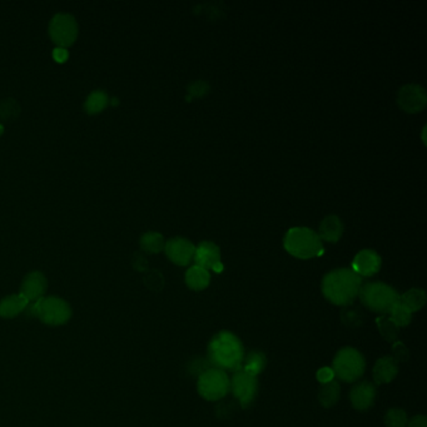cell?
I'll return each instance as SVG.
<instances>
[{
    "instance_id": "cell-10",
    "label": "cell",
    "mask_w": 427,
    "mask_h": 427,
    "mask_svg": "<svg viewBox=\"0 0 427 427\" xmlns=\"http://www.w3.org/2000/svg\"><path fill=\"white\" fill-rule=\"evenodd\" d=\"M427 103L426 92L421 86L407 84L398 91V104L406 113H419L425 110Z\"/></svg>"
},
{
    "instance_id": "cell-33",
    "label": "cell",
    "mask_w": 427,
    "mask_h": 427,
    "mask_svg": "<svg viewBox=\"0 0 427 427\" xmlns=\"http://www.w3.org/2000/svg\"><path fill=\"white\" fill-rule=\"evenodd\" d=\"M53 57L58 62V63H64L68 57H70V53L65 49V48H55L54 52H53Z\"/></svg>"
},
{
    "instance_id": "cell-16",
    "label": "cell",
    "mask_w": 427,
    "mask_h": 427,
    "mask_svg": "<svg viewBox=\"0 0 427 427\" xmlns=\"http://www.w3.org/2000/svg\"><path fill=\"white\" fill-rule=\"evenodd\" d=\"M398 374V362L393 356L379 358L374 367V379L377 385L390 383Z\"/></svg>"
},
{
    "instance_id": "cell-20",
    "label": "cell",
    "mask_w": 427,
    "mask_h": 427,
    "mask_svg": "<svg viewBox=\"0 0 427 427\" xmlns=\"http://www.w3.org/2000/svg\"><path fill=\"white\" fill-rule=\"evenodd\" d=\"M341 388L339 382L329 381L327 383H322L318 393V401L326 409H329L335 406L340 400Z\"/></svg>"
},
{
    "instance_id": "cell-22",
    "label": "cell",
    "mask_w": 427,
    "mask_h": 427,
    "mask_svg": "<svg viewBox=\"0 0 427 427\" xmlns=\"http://www.w3.org/2000/svg\"><path fill=\"white\" fill-rule=\"evenodd\" d=\"M265 362H267V360L263 353L260 351H254V353H249L243 360L241 369L249 375L257 377L265 369Z\"/></svg>"
},
{
    "instance_id": "cell-11",
    "label": "cell",
    "mask_w": 427,
    "mask_h": 427,
    "mask_svg": "<svg viewBox=\"0 0 427 427\" xmlns=\"http://www.w3.org/2000/svg\"><path fill=\"white\" fill-rule=\"evenodd\" d=\"M164 252L167 254L168 258L173 262L174 265H188L195 257L196 246L185 238L177 237V238L169 239L166 243Z\"/></svg>"
},
{
    "instance_id": "cell-30",
    "label": "cell",
    "mask_w": 427,
    "mask_h": 427,
    "mask_svg": "<svg viewBox=\"0 0 427 427\" xmlns=\"http://www.w3.org/2000/svg\"><path fill=\"white\" fill-rule=\"evenodd\" d=\"M393 357L396 361H406L409 358V351L407 348L405 347L402 342H395V345L393 347Z\"/></svg>"
},
{
    "instance_id": "cell-3",
    "label": "cell",
    "mask_w": 427,
    "mask_h": 427,
    "mask_svg": "<svg viewBox=\"0 0 427 427\" xmlns=\"http://www.w3.org/2000/svg\"><path fill=\"white\" fill-rule=\"evenodd\" d=\"M284 249L300 260H310L324 254V244L317 233L307 227L291 228L283 239Z\"/></svg>"
},
{
    "instance_id": "cell-34",
    "label": "cell",
    "mask_w": 427,
    "mask_h": 427,
    "mask_svg": "<svg viewBox=\"0 0 427 427\" xmlns=\"http://www.w3.org/2000/svg\"><path fill=\"white\" fill-rule=\"evenodd\" d=\"M406 427H427L426 417L423 415H417L411 419L410 422H407Z\"/></svg>"
},
{
    "instance_id": "cell-2",
    "label": "cell",
    "mask_w": 427,
    "mask_h": 427,
    "mask_svg": "<svg viewBox=\"0 0 427 427\" xmlns=\"http://www.w3.org/2000/svg\"><path fill=\"white\" fill-rule=\"evenodd\" d=\"M362 278L353 270L340 268L329 272L322 280V294L324 298L336 306H348L356 300Z\"/></svg>"
},
{
    "instance_id": "cell-6",
    "label": "cell",
    "mask_w": 427,
    "mask_h": 427,
    "mask_svg": "<svg viewBox=\"0 0 427 427\" xmlns=\"http://www.w3.org/2000/svg\"><path fill=\"white\" fill-rule=\"evenodd\" d=\"M34 313L43 324L57 327L68 324L73 311L67 301L55 296H49L35 302Z\"/></svg>"
},
{
    "instance_id": "cell-4",
    "label": "cell",
    "mask_w": 427,
    "mask_h": 427,
    "mask_svg": "<svg viewBox=\"0 0 427 427\" xmlns=\"http://www.w3.org/2000/svg\"><path fill=\"white\" fill-rule=\"evenodd\" d=\"M358 296L369 310L383 316H388L400 298L396 289L382 282H371L361 286Z\"/></svg>"
},
{
    "instance_id": "cell-25",
    "label": "cell",
    "mask_w": 427,
    "mask_h": 427,
    "mask_svg": "<svg viewBox=\"0 0 427 427\" xmlns=\"http://www.w3.org/2000/svg\"><path fill=\"white\" fill-rule=\"evenodd\" d=\"M377 329L380 331L382 337L388 342L396 341L398 335V324L393 322L390 316H380L376 320Z\"/></svg>"
},
{
    "instance_id": "cell-13",
    "label": "cell",
    "mask_w": 427,
    "mask_h": 427,
    "mask_svg": "<svg viewBox=\"0 0 427 427\" xmlns=\"http://www.w3.org/2000/svg\"><path fill=\"white\" fill-rule=\"evenodd\" d=\"M48 282L41 272L34 271L28 273L20 286V295L28 302H38L46 295Z\"/></svg>"
},
{
    "instance_id": "cell-28",
    "label": "cell",
    "mask_w": 427,
    "mask_h": 427,
    "mask_svg": "<svg viewBox=\"0 0 427 427\" xmlns=\"http://www.w3.org/2000/svg\"><path fill=\"white\" fill-rule=\"evenodd\" d=\"M209 369H212V364H209V361H208V360L197 358V360H195V361H192V375H197L198 377H199V376L202 375L203 372H206V371Z\"/></svg>"
},
{
    "instance_id": "cell-8",
    "label": "cell",
    "mask_w": 427,
    "mask_h": 427,
    "mask_svg": "<svg viewBox=\"0 0 427 427\" xmlns=\"http://www.w3.org/2000/svg\"><path fill=\"white\" fill-rule=\"evenodd\" d=\"M49 35L59 48H67L74 43L78 37V23L70 14L59 13L49 24Z\"/></svg>"
},
{
    "instance_id": "cell-31",
    "label": "cell",
    "mask_w": 427,
    "mask_h": 427,
    "mask_svg": "<svg viewBox=\"0 0 427 427\" xmlns=\"http://www.w3.org/2000/svg\"><path fill=\"white\" fill-rule=\"evenodd\" d=\"M188 92H190L192 97L199 98V97H202L206 93H208V84H206L204 81H196V83H193L191 87H190Z\"/></svg>"
},
{
    "instance_id": "cell-7",
    "label": "cell",
    "mask_w": 427,
    "mask_h": 427,
    "mask_svg": "<svg viewBox=\"0 0 427 427\" xmlns=\"http://www.w3.org/2000/svg\"><path fill=\"white\" fill-rule=\"evenodd\" d=\"M198 393L207 401H218L230 391V379L222 369H207L198 377Z\"/></svg>"
},
{
    "instance_id": "cell-21",
    "label": "cell",
    "mask_w": 427,
    "mask_h": 427,
    "mask_svg": "<svg viewBox=\"0 0 427 427\" xmlns=\"http://www.w3.org/2000/svg\"><path fill=\"white\" fill-rule=\"evenodd\" d=\"M398 301L414 313V312L420 311L422 307L425 306L426 294L423 289H412L405 292L404 295L400 296Z\"/></svg>"
},
{
    "instance_id": "cell-24",
    "label": "cell",
    "mask_w": 427,
    "mask_h": 427,
    "mask_svg": "<svg viewBox=\"0 0 427 427\" xmlns=\"http://www.w3.org/2000/svg\"><path fill=\"white\" fill-rule=\"evenodd\" d=\"M108 102H110V98H108L107 93L96 91L88 96L87 100L84 103V110H87V113L89 114H97L105 110Z\"/></svg>"
},
{
    "instance_id": "cell-1",
    "label": "cell",
    "mask_w": 427,
    "mask_h": 427,
    "mask_svg": "<svg viewBox=\"0 0 427 427\" xmlns=\"http://www.w3.org/2000/svg\"><path fill=\"white\" fill-rule=\"evenodd\" d=\"M244 348L236 335L222 331L208 345V361L214 369L237 372L242 367Z\"/></svg>"
},
{
    "instance_id": "cell-12",
    "label": "cell",
    "mask_w": 427,
    "mask_h": 427,
    "mask_svg": "<svg viewBox=\"0 0 427 427\" xmlns=\"http://www.w3.org/2000/svg\"><path fill=\"white\" fill-rule=\"evenodd\" d=\"M193 260L196 262V265L202 267L204 270H214L216 272H222L223 265L221 262L220 247L214 242L199 243V246L196 247L195 257Z\"/></svg>"
},
{
    "instance_id": "cell-35",
    "label": "cell",
    "mask_w": 427,
    "mask_h": 427,
    "mask_svg": "<svg viewBox=\"0 0 427 427\" xmlns=\"http://www.w3.org/2000/svg\"><path fill=\"white\" fill-rule=\"evenodd\" d=\"M3 129H4V128H3V126H1V124H0V134H1V133H3Z\"/></svg>"
},
{
    "instance_id": "cell-19",
    "label": "cell",
    "mask_w": 427,
    "mask_h": 427,
    "mask_svg": "<svg viewBox=\"0 0 427 427\" xmlns=\"http://www.w3.org/2000/svg\"><path fill=\"white\" fill-rule=\"evenodd\" d=\"M211 282V275L207 270L199 265H192L185 272V283L193 291H202L207 289Z\"/></svg>"
},
{
    "instance_id": "cell-26",
    "label": "cell",
    "mask_w": 427,
    "mask_h": 427,
    "mask_svg": "<svg viewBox=\"0 0 427 427\" xmlns=\"http://www.w3.org/2000/svg\"><path fill=\"white\" fill-rule=\"evenodd\" d=\"M388 316L395 324H398V327L400 329V327H406L411 324L412 312L398 301V303L393 307V310L388 313Z\"/></svg>"
},
{
    "instance_id": "cell-17",
    "label": "cell",
    "mask_w": 427,
    "mask_h": 427,
    "mask_svg": "<svg viewBox=\"0 0 427 427\" xmlns=\"http://www.w3.org/2000/svg\"><path fill=\"white\" fill-rule=\"evenodd\" d=\"M342 233H343V225L340 217L329 216L321 222L318 237L324 242L336 243L340 241Z\"/></svg>"
},
{
    "instance_id": "cell-9",
    "label": "cell",
    "mask_w": 427,
    "mask_h": 427,
    "mask_svg": "<svg viewBox=\"0 0 427 427\" xmlns=\"http://www.w3.org/2000/svg\"><path fill=\"white\" fill-rule=\"evenodd\" d=\"M230 388L238 400L242 407H249L254 401L258 390L257 377L243 372L242 369L237 371L230 380Z\"/></svg>"
},
{
    "instance_id": "cell-29",
    "label": "cell",
    "mask_w": 427,
    "mask_h": 427,
    "mask_svg": "<svg viewBox=\"0 0 427 427\" xmlns=\"http://www.w3.org/2000/svg\"><path fill=\"white\" fill-rule=\"evenodd\" d=\"M342 320L346 324H353V326H358L361 324L362 315L356 310H347L342 313Z\"/></svg>"
},
{
    "instance_id": "cell-23",
    "label": "cell",
    "mask_w": 427,
    "mask_h": 427,
    "mask_svg": "<svg viewBox=\"0 0 427 427\" xmlns=\"http://www.w3.org/2000/svg\"><path fill=\"white\" fill-rule=\"evenodd\" d=\"M140 247L148 254H159L164 249L166 242L161 233L157 232H147L140 237Z\"/></svg>"
},
{
    "instance_id": "cell-27",
    "label": "cell",
    "mask_w": 427,
    "mask_h": 427,
    "mask_svg": "<svg viewBox=\"0 0 427 427\" xmlns=\"http://www.w3.org/2000/svg\"><path fill=\"white\" fill-rule=\"evenodd\" d=\"M407 422V415L401 409H390L385 416V425L387 427H406Z\"/></svg>"
},
{
    "instance_id": "cell-18",
    "label": "cell",
    "mask_w": 427,
    "mask_h": 427,
    "mask_svg": "<svg viewBox=\"0 0 427 427\" xmlns=\"http://www.w3.org/2000/svg\"><path fill=\"white\" fill-rule=\"evenodd\" d=\"M29 302L24 298L23 296L11 295L6 296V298L0 301V317L15 318L28 308Z\"/></svg>"
},
{
    "instance_id": "cell-15",
    "label": "cell",
    "mask_w": 427,
    "mask_h": 427,
    "mask_svg": "<svg viewBox=\"0 0 427 427\" xmlns=\"http://www.w3.org/2000/svg\"><path fill=\"white\" fill-rule=\"evenodd\" d=\"M376 387L371 382H361L353 387L350 400L353 407L358 411H366L375 404Z\"/></svg>"
},
{
    "instance_id": "cell-5",
    "label": "cell",
    "mask_w": 427,
    "mask_h": 427,
    "mask_svg": "<svg viewBox=\"0 0 427 427\" xmlns=\"http://www.w3.org/2000/svg\"><path fill=\"white\" fill-rule=\"evenodd\" d=\"M332 366L335 376H337L341 381L355 382L364 375L366 361L362 353L356 348L345 347L336 353Z\"/></svg>"
},
{
    "instance_id": "cell-32",
    "label": "cell",
    "mask_w": 427,
    "mask_h": 427,
    "mask_svg": "<svg viewBox=\"0 0 427 427\" xmlns=\"http://www.w3.org/2000/svg\"><path fill=\"white\" fill-rule=\"evenodd\" d=\"M335 377V372L334 369H329V367H322L317 371V380L321 383H327V382L332 381Z\"/></svg>"
},
{
    "instance_id": "cell-14",
    "label": "cell",
    "mask_w": 427,
    "mask_h": 427,
    "mask_svg": "<svg viewBox=\"0 0 427 427\" xmlns=\"http://www.w3.org/2000/svg\"><path fill=\"white\" fill-rule=\"evenodd\" d=\"M381 257L372 249H364L358 252L353 261V271L360 277H371L380 271Z\"/></svg>"
}]
</instances>
